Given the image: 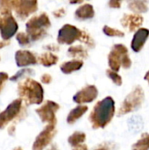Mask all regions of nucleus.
Here are the masks:
<instances>
[{
	"mask_svg": "<svg viewBox=\"0 0 149 150\" xmlns=\"http://www.w3.org/2000/svg\"><path fill=\"white\" fill-rule=\"evenodd\" d=\"M115 114V101L112 97H106L98 101L91 113L89 120L93 129L105 128L112 120Z\"/></svg>",
	"mask_w": 149,
	"mask_h": 150,
	"instance_id": "obj_1",
	"label": "nucleus"
},
{
	"mask_svg": "<svg viewBox=\"0 0 149 150\" xmlns=\"http://www.w3.org/2000/svg\"><path fill=\"white\" fill-rule=\"evenodd\" d=\"M18 94L27 105H40L44 99V89L41 84L29 77L18 83Z\"/></svg>",
	"mask_w": 149,
	"mask_h": 150,
	"instance_id": "obj_2",
	"label": "nucleus"
},
{
	"mask_svg": "<svg viewBox=\"0 0 149 150\" xmlns=\"http://www.w3.org/2000/svg\"><path fill=\"white\" fill-rule=\"evenodd\" d=\"M51 26V22L47 13H40V15L32 17L25 24L26 34L31 41L39 40L43 38Z\"/></svg>",
	"mask_w": 149,
	"mask_h": 150,
	"instance_id": "obj_3",
	"label": "nucleus"
},
{
	"mask_svg": "<svg viewBox=\"0 0 149 150\" xmlns=\"http://www.w3.org/2000/svg\"><path fill=\"white\" fill-rule=\"evenodd\" d=\"M108 64L111 70L119 71L120 67L127 69L132 66V61L128 55V49L123 44H115L108 54Z\"/></svg>",
	"mask_w": 149,
	"mask_h": 150,
	"instance_id": "obj_4",
	"label": "nucleus"
},
{
	"mask_svg": "<svg viewBox=\"0 0 149 150\" xmlns=\"http://www.w3.org/2000/svg\"><path fill=\"white\" fill-rule=\"evenodd\" d=\"M145 100L144 91L141 86H136L133 91H131L125 100L123 101L121 106L118 111V116H122L129 112H133L141 108V105Z\"/></svg>",
	"mask_w": 149,
	"mask_h": 150,
	"instance_id": "obj_5",
	"label": "nucleus"
},
{
	"mask_svg": "<svg viewBox=\"0 0 149 150\" xmlns=\"http://www.w3.org/2000/svg\"><path fill=\"white\" fill-rule=\"evenodd\" d=\"M59 109H60V105L57 103L47 100L43 105L37 108L35 112L39 115L42 122H47L48 123V125L55 126L57 122L55 113Z\"/></svg>",
	"mask_w": 149,
	"mask_h": 150,
	"instance_id": "obj_6",
	"label": "nucleus"
},
{
	"mask_svg": "<svg viewBox=\"0 0 149 150\" xmlns=\"http://www.w3.org/2000/svg\"><path fill=\"white\" fill-rule=\"evenodd\" d=\"M12 10L15 11L16 15L20 19H25L31 14L38 10V1L29 0H13L11 1Z\"/></svg>",
	"mask_w": 149,
	"mask_h": 150,
	"instance_id": "obj_7",
	"label": "nucleus"
},
{
	"mask_svg": "<svg viewBox=\"0 0 149 150\" xmlns=\"http://www.w3.org/2000/svg\"><path fill=\"white\" fill-rule=\"evenodd\" d=\"M81 35H82V31L80 29H78L75 25L66 24L62 25L58 32L57 42L59 44L71 45L76 40H80Z\"/></svg>",
	"mask_w": 149,
	"mask_h": 150,
	"instance_id": "obj_8",
	"label": "nucleus"
},
{
	"mask_svg": "<svg viewBox=\"0 0 149 150\" xmlns=\"http://www.w3.org/2000/svg\"><path fill=\"white\" fill-rule=\"evenodd\" d=\"M22 109V100L20 98L13 100L9 105L0 112V129H4L11 121L16 119Z\"/></svg>",
	"mask_w": 149,
	"mask_h": 150,
	"instance_id": "obj_9",
	"label": "nucleus"
},
{
	"mask_svg": "<svg viewBox=\"0 0 149 150\" xmlns=\"http://www.w3.org/2000/svg\"><path fill=\"white\" fill-rule=\"evenodd\" d=\"M18 25L15 18L10 14L0 18V34L4 40H9L18 32Z\"/></svg>",
	"mask_w": 149,
	"mask_h": 150,
	"instance_id": "obj_10",
	"label": "nucleus"
},
{
	"mask_svg": "<svg viewBox=\"0 0 149 150\" xmlns=\"http://www.w3.org/2000/svg\"><path fill=\"white\" fill-rule=\"evenodd\" d=\"M56 134L55 126L54 125H47L36 137L33 144L32 150H43L45 149L52 142L54 135Z\"/></svg>",
	"mask_w": 149,
	"mask_h": 150,
	"instance_id": "obj_11",
	"label": "nucleus"
},
{
	"mask_svg": "<svg viewBox=\"0 0 149 150\" xmlns=\"http://www.w3.org/2000/svg\"><path fill=\"white\" fill-rule=\"evenodd\" d=\"M97 88L95 85H87L74 95L73 101L78 105L91 103L97 98Z\"/></svg>",
	"mask_w": 149,
	"mask_h": 150,
	"instance_id": "obj_12",
	"label": "nucleus"
},
{
	"mask_svg": "<svg viewBox=\"0 0 149 150\" xmlns=\"http://www.w3.org/2000/svg\"><path fill=\"white\" fill-rule=\"evenodd\" d=\"M144 18L139 14H124L120 19L122 26L127 27L129 32H134L143 24Z\"/></svg>",
	"mask_w": 149,
	"mask_h": 150,
	"instance_id": "obj_13",
	"label": "nucleus"
},
{
	"mask_svg": "<svg viewBox=\"0 0 149 150\" xmlns=\"http://www.w3.org/2000/svg\"><path fill=\"white\" fill-rule=\"evenodd\" d=\"M15 62L18 67L23 68L37 63L36 56L28 50H18L15 53Z\"/></svg>",
	"mask_w": 149,
	"mask_h": 150,
	"instance_id": "obj_14",
	"label": "nucleus"
},
{
	"mask_svg": "<svg viewBox=\"0 0 149 150\" xmlns=\"http://www.w3.org/2000/svg\"><path fill=\"white\" fill-rule=\"evenodd\" d=\"M148 37L149 30L148 28H139L135 32L133 38L132 40V43H131L132 49L136 53L140 52L143 48Z\"/></svg>",
	"mask_w": 149,
	"mask_h": 150,
	"instance_id": "obj_15",
	"label": "nucleus"
},
{
	"mask_svg": "<svg viewBox=\"0 0 149 150\" xmlns=\"http://www.w3.org/2000/svg\"><path fill=\"white\" fill-rule=\"evenodd\" d=\"M94 16H95L94 8L90 4H83V5L79 6L75 11V17L80 20L90 19Z\"/></svg>",
	"mask_w": 149,
	"mask_h": 150,
	"instance_id": "obj_16",
	"label": "nucleus"
},
{
	"mask_svg": "<svg viewBox=\"0 0 149 150\" xmlns=\"http://www.w3.org/2000/svg\"><path fill=\"white\" fill-rule=\"evenodd\" d=\"M83 66V62L82 60L75 59V60L68 61V62H63L62 64H61L60 69L61 70L62 73L68 75L75 71L81 69Z\"/></svg>",
	"mask_w": 149,
	"mask_h": 150,
	"instance_id": "obj_17",
	"label": "nucleus"
},
{
	"mask_svg": "<svg viewBox=\"0 0 149 150\" xmlns=\"http://www.w3.org/2000/svg\"><path fill=\"white\" fill-rule=\"evenodd\" d=\"M88 106L87 105H79L76 107H75L74 109H72L68 117H67V122L69 125H73L74 123H76L80 118H82L83 116V114H85V112L88 111Z\"/></svg>",
	"mask_w": 149,
	"mask_h": 150,
	"instance_id": "obj_18",
	"label": "nucleus"
},
{
	"mask_svg": "<svg viewBox=\"0 0 149 150\" xmlns=\"http://www.w3.org/2000/svg\"><path fill=\"white\" fill-rule=\"evenodd\" d=\"M128 128L129 131H131L133 134L140 133L143 129L144 121L143 119L139 115H134L128 120Z\"/></svg>",
	"mask_w": 149,
	"mask_h": 150,
	"instance_id": "obj_19",
	"label": "nucleus"
},
{
	"mask_svg": "<svg viewBox=\"0 0 149 150\" xmlns=\"http://www.w3.org/2000/svg\"><path fill=\"white\" fill-rule=\"evenodd\" d=\"M58 60L59 58L57 55L54 54L51 52H47L40 55L37 61H39V62L45 67H51L53 65H55L58 62Z\"/></svg>",
	"mask_w": 149,
	"mask_h": 150,
	"instance_id": "obj_20",
	"label": "nucleus"
},
{
	"mask_svg": "<svg viewBox=\"0 0 149 150\" xmlns=\"http://www.w3.org/2000/svg\"><path fill=\"white\" fill-rule=\"evenodd\" d=\"M148 1H131L128 2V8L136 14L145 13L148 11Z\"/></svg>",
	"mask_w": 149,
	"mask_h": 150,
	"instance_id": "obj_21",
	"label": "nucleus"
},
{
	"mask_svg": "<svg viewBox=\"0 0 149 150\" xmlns=\"http://www.w3.org/2000/svg\"><path fill=\"white\" fill-rule=\"evenodd\" d=\"M86 140V134L82 132H75L73 134H71L68 139V142L70 146L76 147L78 145L83 144Z\"/></svg>",
	"mask_w": 149,
	"mask_h": 150,
	"instance_id": "obj_22",
	"label": "nucleus"
},
{
	"mask_svg": "<svg viewBox=\"0 0 149 150\" xmlns=\"http://www.w3.org/2000/svg\"><path fill=\"white\" fill-rule=\"evenodd\" d=\"M68 54L72 57H79V58H86L88 56L87 50L82 46H73L70 47L68 50Z\"/></svg>",
	"mask_w": 149,
	"mask_h": 150,
	"instance_id": "obj_23",
	"label": "nucleus"
},
{
	"mask_svg": "<svg viewBox=\"0 0 149 150\" xmlns=\"http://www.w3.org/2000/svg\"><path fill=\"white\" fill-rule=\"evenodd\" d=\"M134 150H149V134H143L141 138L133 145Z\"/></svg>",
	"mask_w": 149,
	"mask_h": 150,
	"instance_id": "obj_24",
	"label": "nucleus"
},
{
	"mask_svg": "<svg viewBox=\"0 0 149 150\" xmlns=\"http://www.w3.org/2000/svg\"><path fill=\"white\" fill-rule=\"evenodd\" d=\"M103 32L105 35H107L109 37H124L125 36L124 32L118 30V29H115V28H112V27H110L108 25L104 26Z\"/></svg>",
	"mask_w": 149,
	"mask_h": 150,
	"instance_id": "obj_25",
	"label": "nucleus"
},
{
	"mask_svg": "<svg viewBox=\"0 0 149 150\" xmlns=\"http://www.w3.org/2000/svg\"><path fill=\"white\" fill-rule=\"evenodd\" d=\"M32 74H33L32 69H22L18 70L11 77H10V80L12 81V82H16V81H18V80H19L21 78L25 77L26 76H30V75H32Z\"/></svg>",
	"mask_w": 149,
	"mask_h": 150,
	"instance_id": "obj_26",
	"label": "nucleus"
},
{
	"mask_svg": "<svg viewBox=\"0 0 149 150\" xmlns=\"http://www.w3.org/2000/svg\"><path fill=\"white\" fill-rule=\"evenodd\" d=\"M11 1H0V13L4 16L11 14Z\"/></svg>",
	"mask_w": 149,
	"mask_h": 150,
	"instance_id": "obj_27",
	"label": "nucleus"
},
{
	"mask_svg": "<svg viewBox=\"0 0 149 150\" xmlns=\"http://www.w3.org/2000/svg\"><path fill=\"white\" fill-rule=\"evenodd\" d=\"M106 75L108 76V77L118 86H120L122 85V77L117 73V72H114L111 69H107L106 70Z\"/></svg>",
	"mask_w": 149,
	"mask_h": 150,
	"instance_id": "obj_28",
	"label": "nucleus"
},
{
	"mask_svg": "<svg viewBox=\"0 0 149 150\" xmlns=\"http://www.w3.org/2000/svg\"><path fill=\"white\" fill-rule=\"evenodd\" d=\"M16 40H18V44L22 47H25V46H27L30 44L31 40L29 39V37L27 36L26 33H18L16 36Z\"/></svg>",
	"mask_w": 149,
	"mask_h": 150,
	"instance_id": "obj_29",
	"label": "nucleus"
},
{
	"mask_svg": "<svg viewBox=\"0 0 149 150\" xmlns=\"http://www.w3.org/2000/svg\"><path fill=\"white\" fill-rule=\"evenodd\" d=\"M79 40H81L82 42L85 43V44H86L88 47H95V42H94V40H93L92 38L90 36V34L84 32V31H82V35H81V38H80Z\"/></svg>",
	"mask_w": 149,
	"mask_h": 150,
	"instance_id": "obj_30",
	"label": "nucleus"
},
{
	"mask_svg": "<svg viewBox=\"0 0 149 150\" xmlns=\"http://www.w3.org/2000/svg\"><path fill=\"white\" fill-rule=\"evenodd\" d=\"M9 79V76L5 72H0V93L4 88V83Z\"/></svg>",
	"mask_w": 149,
	"mask_h": 150,
	"instance_id": "obj_31",
	"label": "nucleus"
},
{
	"mask_svg": "<svg viewBox=\"0 0 149 150\" xmlns=\"http://www.w3.org/2000/svg\"><path fill=\"white\" fill-rule=\"evenodd\" d=\"M40 80L44 84H48V83H50L52 82V76L49 74H44V75L41 76Z\"/></svg>",
	"mask_w": 149,
	"mask_h": 150,
	"instance_id": "obj_32",
	"label": "nucleus"
},
{
	"mask_svg": "<svg viewBox=\"0 0 149 150\" xmlns=\"http://www.w3.org/2000/svg\"><path fill=\"white\" fill-rule=\"evenodd\" d=\"M94 150H112V147L111 146L110 143H103L100 146H98L97 148H96Z\"/></svg>",
	"mask_w": 149,
	"mask_h": 150,
	"instance_id": "obj_33",
	"label": "nucleus"
},
{
	"mask_svg": "<svg viewBox=\"0 0 149 150\" xmlns=\"http://www.w3.org/2000/svg\"><path fill=\"white\" fill-rule=\"evenodd\" d=\"M109 6L111 8H120L121 6V1H115V0H112L108 3Z\"/></svg>",
	"mask_w": 149,
	"mask_h": 150,
	"instance_id": "obj_34",
	"label": "nucleus"
},
{
	"mask_svg": "<svg viewBox=\"0 0 149 150\" xmlns=\"http://www.w3.org/2000/svg\"><path fill=\"white\" fill-rule=\"evenodd\" d=\"M54 16V17H57V18H61V17H63L65 15V10L63 8H61V9H58L57 11H54L53 12Z\"/></svg>",
	"mask_w": 149,
	"mask_h": 150,
	"instance_id": "obj_35",
	"label": "nucleus"
},
{
	"mask_svg": "<svg viewBox=\"0 0 149 150\" xmlns=\"http://www.w3.org/2000/svg\"><path fill=\"white\" fill-rule=\"evenodd\" d=\"M72 150H88V147L84 144H81L76 147H74Z\"/></svg>",
	"mask_w": 149,
	"mask_h": 150,
	"instance_id": "obj_36",
	"label": "nucleus"
},
{
	"mask_svg": "<svg viewBox=\"0 0 149 150\" xmlns=\"http://www.w3.org/2000/svg\"><path fill=\"white\" fill-rule=\"evenodd\" d=\"M7 45H9V42H7V41H0V49L3 48L5 46H7Z\"/></svg>",
	"mask_w": 149,
	"mask_h": 150,
	"instance_id": "obj_37",
	"label": "nucleus"
},
{
	"mask_svg": "<svg viewBox=\"0 0 149 150\" xmlns=\"http://www.w3.org/2000/svg\"><path fill=\"white\" fill-rule=\"evenodd\" d=\"M144 79L148 83V84H149V70L146 73V75H145V76H144Z\"/></svg>",
	"mask_w": 149,
	"mask_h": 150,
	"instance_id": "obj_38",
	"label": "nucleus"
},
{
	"mask_svg": "<svg viewBox=\"0 0 149 150\" xmlns=\"http://www.w3.org/2000/svg\"><path fill=\"white\" fill-rule=\"evenodd\" d=\"M48 150H59V149L56 148V146H52V147H51V148H50Z\"/></svg>",
	"mask_w": 149,
	"mask_h": 150,
	"instance_id": "obj_39",
	"label": "nucleus"
},
{
	"mask_svg": "<svg viewBox=\"0 0 149 150\" xmlns=\"http://www.w3.org/2000/svg\"><path fill=\"white\" fill-rule=\"evenodd\" d=\"M13 150H23L22 149H20V148H16V149H14Z\"/></svg>",
	"mask_w": 149,
	"mask_h": 150,
	"instance_id": "obj_40",
	"label": "nucleus"
},
{
	"mask_svg": "<svg viewBox=\"0 0 149 150\" xmlns=\"http://www.w3.org/2000/svg\"><path fill=\"white\" fill-rule=\"evenodd\" d=\"M133 150H134V149H133Z\"/></svg>",
	"mask_w": 149,
	"mask_h": 150,
	"instance_id": "obj_41",
	"label": "nucleus"
}]
</instances>
